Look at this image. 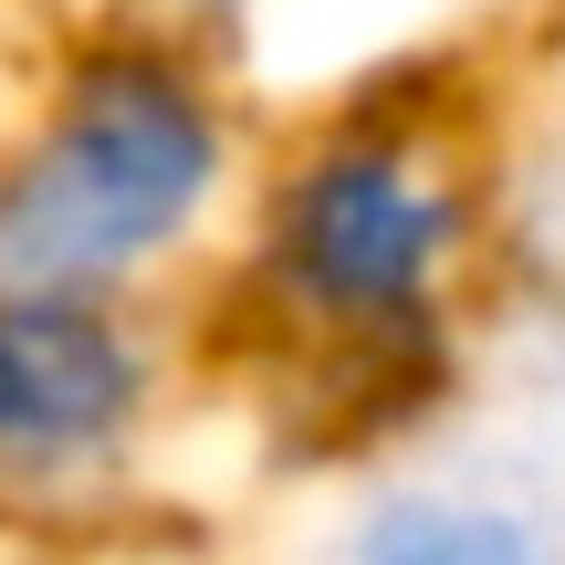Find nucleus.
I'll return each instance as SVG.
<instances>
[{
    "label": "nucleus",
    "mask_w": 565,
    "mask_h": 565,
    "mask_svg": "<svg viewBox=\"0 0 565 565\" xmlns=\"http://www.w3.org/2000/svg\"><path fill=\"white\" fill-rule=\"evenodd\" d=\"M303 565H565V513L482 461H387Z\"/></svg>",
    "instance_id": "20e7f679"
},
{
    "label": "nucleus",
    "mask_w": 565,
    "mask_h": 565,
    "mask_svg": "<svg viewBox=\"0 0 565 565\" xmlns=\"http://www.w3.org/2000/svg\"><path fill=\"white\" fill-rule=\"evenodd\" d=\"M0 545H11V503H0Z\"/></svg>",
    "instance_id": "423d86ee"
},
{
    "label": "nucleus",
    "mask_w": 565,
    "mask_h": 565,
    "mask_svg": "<svg viewBox=\"0 0 565 565\" xmlns=\"http://www.w3.org/2000/svg\"><path fill=\"white\" fill-rule=\"evenodd\" d=\"M189 303L0 294V503L11 524H105L158 482L189 408Z\"/></svg>",
    "instance_id": "7ed1b4c3"
},
{
    "label": "nucleus",
    "mask_w": 565,
    "mask_h": 565,
    "mask_svg": "<svg viewBox=\"0 0 565 565\" xmlns=\"http://www.w3.org/2000/svg\"><path fill=\"white\" fill-rule=\"evenodd\" d=\"M503 189L513 158L461 84L419 63L345 84L263 137L242 231L189 324L282 429L377 450L461 387L503 303Z\"/></svg>",
    "instance_id": "f257e3e1"
},
{
    "label": "nucleus",
    "mask_w": 565,
    "mask_h": 565,
    "mask_svg": "<svg viewBox=\"0 0 565 565\" xmlns=\"http://www.w3.org/2000/svg\"><path fill=\"white\" fill-rule=\"evenodd\" d=\"M503 303L534 345V377L565 408V137H545L534 158H513L503 189Z\"/></svg>",
    "instance_id": "39448f33"
},
{
    "label": "nucleus",
    "mask_w": 565,
    "mask_h": 565,
    "mask_svg": "<svg viewBox=\"0 0 565 565\" xmlns=\"http://www.w3.org/2000/svg\"><path fill=\"white\" fill-rule=\"evenodd\" d=\"M252 168L263 126L231 53L147 11L84 21L0 126V294L200 303Z\"/></svg>",
    "instance_id": "f03ea898"
}]
</instances>
